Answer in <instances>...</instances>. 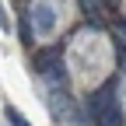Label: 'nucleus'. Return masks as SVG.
<instances>
[{"instance_id": "nucleus-1", "label": "nucleus", "mask_w": 126, "mask_h": 126, "mask_svg": "<svg viewBox=\"0 0 126 126\" xmlns=\"http://www.w3.org/2000/svg\"><path fill=\"white\" fill-rule=\"evenodd\" d=\"M28 25L39 28V35H49V32H56V25H60V14H56V7L49 4V0H35L32 11H28Z\"/></svg>"}, {"instance_id": "nucleus-2", "label": "nucleus", "mask_w": 126, "mask_h": 126, "mask_svg": "<svg viewBox=\"0 0 126 126\" xmlns=\"http://www.w3.org/2000/svg\"><path fill=\"white\" fill-rule=\"evenodd\" d=\"M109 102H116V77H112V81H105V84H102V88H98V91H94L91 98H88V112H91V119L98 116Z\"/></svg>"}, {"instance_id": "nucleus-3", "label": "nucleus", "mask_w": 126, "mask_h": 126, "mask_svg": "<svg viewBox=\"0 0 126 126\" xmlns=\"http://www.w3.org/2000/svg\"><path fill=\"white\" fill-rule=\"evenodd\" d=\"M94 126H123V109L119 102H109L98 116H94Z\"/></svg>"}, {"instance_id": "nucleus-4", "label": "nucleus", "mask_w": 126, "mask_h": 126, "mask_svg": "<svg viewBox=\"0 0 126 126\" xmlns=\"http://www.w3.org/2000/svg\"><path fill=\"white\" fill-rule=\"evenodd\" d=\"M7 119H11V123H14V126H28V123H25V119H21V116H18V112H14V109H7Z\"/></svg>"}]
</instances>
